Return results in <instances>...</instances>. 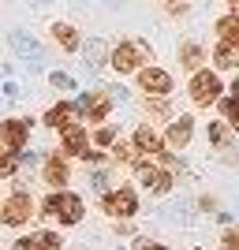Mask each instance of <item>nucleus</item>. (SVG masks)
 I'll use <instances>...</instances> for the list:
<instances>
[{
  "instance_id": "obj_1",
  "label": "nucleus",
  "mask_w": 239,
  "mask_h": 250,
  "mask_svg": "<svg viewBox=\"0 0 239 250\" xmlns=\"http://www.w3.org/2000/svg\"><path fill=\"white\" fill-rule=\"evenodd\" d=\"M45 213H49L52 220H60V224H79V220H83V198L60 190V194H52V198L45 202Z\"/></svg>"
},
{
  "instance_id": "obj_2",
  "label": "nucleus",
  "mask_w": 239,
  "mask_h": 250,
  "mask_svg": "<svg viewBox=\"0 0 239 250\" xmlns=\"http://www.w3.org/2000/svg\"><path fill=\"white\" fill-rule=\"evenodd\" d=\"M146 56H150V49H146L142 42H120L112 49V67L120 75H127V71H138L146 63Z\"/></svg>"
},
{
  "instance_id": "obj_3",
  "label": "nucleus",
  "mask_w": 239,
  "mask_h": 250,
  "mask_svg": "<svg viewBox=\"0 0 239 250\" xmlns=\"http://www.w3.org/2000/svg\"><path fill=\"white\" fill-rule=\"evenodd\" d=\"M220 90H224V86H220V79L213 71H198L195 79H191V101L195 104H213L220 97Z\"/></svg>"
},
{
  "instance_id": "obj_4",
  "label": "nucleus",
  "mask_w": 239,
  "mask_h": 250,
  "mask_svg": "<svg viewBox=\"0 0 239 250\" xmlns=\"http://www.w3.org/2000/svg\"><path fill=\"white\" fill-rule=\"evenodd\" d=\"M30 213H34V202H30V194H11L8 202H4V209H0V220L4 224H11V228H19V224H26L30 220Z\"/></svg>"
},
{
  "instance_id": "obj_5",
  "label": "nucleus",
  "mask_w": 239,
  "mask_h": 250,
  "mask_svg": "<svg viewBox=\"0 0 239 250\" xmlns=\"http://www.w3.org/2000/svg\"><path fill=\"white\" fill-rule=\"evenodd\" d=\"M26 135H30V124L26 120H0V146L4 149H15L19 153L26 146Z\"/></svg>"
},
{
  "instance_id": "obj_6",
  "label": "nucleus",
  "mask_w": 239,
  "mask_h": 250,
  "mask_svg": "<svg viewBox=\"0 0 239 250\" xmlns=\"http://www.w3.org/2000/svg\"><path fill=\"white\" fill-rule=\"evenodd\" d=\"M135 209H138V198L127 187L109 190V194H105V213H109V217H131Z\"/></svg>"
},
{
  "instance_id": "obj_7",
  "label": "nucleus",
  "mask_w": 239,
  "mask_h": 250,
  "mask_svg": "<svg viewBox=\"0 0 239 250\" xmlns=\"http://www.w3.org/2000/svg\"><path fill=\"white\" fill-rule=\"evenodd\" d=\"M109 108H112V97L101 94V90H97V94H83V97H79V104H75V112L90 116V120H105Z\"/></svg>"
},
{
  "instance_id": "obj_8",
  "label": "nucleus",
  "mask_w": 239,
  "mask_h": 250,
  "mask_svg": "<svg viewBox=\"0 0 239 250\" xmlns=\"http://www.w3.org/2000/svg\"><path fill=\"white\" fill-rule=\"evenodd\" d=\"M138 183H142L146 190H153V194L172 190V176H168L165 168H153V165H138Z\"/></svg>"
},
{
  "instance_id": "obj_9",
  "label": "nucleus",
  "mask_w": 239,
  "mask_h": 250,
  "mask_svg": "<svg viewBox=\"0 0 239 250\" xmlns=\"http://www.w3.org/2000/svg\"><path fill=\"white\" fill-rule=\"evenodd\" d=\"M138 86L150 90V94H157V97H165L168 90H172V79H168L161 67H142V71H138Z\"/></svg>"
},
{
  "instance_id": "obj_10",
  "label": "nucleus",
  "mask_w": 239,
  "mask_h": 250,
  "mask_svg": "<svg viewBox=\"0 0 239 250\" xmlns=\"http://www.w3.org/2000/svg\"><path fill=\"white\" fill-rule=\"evenodd\" d=\"M15 250H60V239L52 231H34V235L15 239Z\"/></svg>"
},
{
  "instance_id": "obj_11",
  "label": "nucleus",
  "mask_w": 239,
  "mask_h": 250,
  "mask_svg": "<svg viewBox=\"0 0 239 250\" xmlns=\"http://www.w3.org/2000/svg\"><path fill=\"white\" fill-rule=\"evenodd\" d=\"M191 135H195V124H191L187 116H179V120H172V127H168V146L183 149L191 142Z\"/></svg>"
},
{
  "instance_id": "obj_12",
  "label": "nucleus",
  "mask_w": 239,
  "mask_h": 250,
  "mask_svg": "<svg viewBox=\"0 0 239 250\" xmlns=\"http://www.w3.org/2000/svg\"><path fill=\"white\" fill-rule=\"evenodd\" d=\"M86 146H90V142H86V131H83V127H64V149H67V153L83 157Z\"/></svg>"
},
{
  "instance_id": "obj_13",
  "label": "nucleus",
  "mask_w": 239,
  "mask_h": 250,
  "mask_svg": "<svg viewBox=\"0 0 239 250\" xmlns=\"http://www.w3.org/2000/svg\"><path fill=\"white\" fill-rule=\"evenodd\" d=\"M45 183H49V187H64V183H67V165H64L60 157H49V161H45Z\"/></svg>"
},
{
  "instance_id": "obj_14",
  "label": "nucleus",
  "mask_w": 239,
  "mask_h": 250,
  "mask_svg": "<svg viewBox=\"0 0 239 250\" xmlns=\"http://www.w3.org/2000/svg\"><path fill=\"white\" fill-rule=\"evenodd\" d=\"M135 149H142V153H161V138H157V131H150V127H138L135 131Z\"/></svg>"
},
{
  "instance_id": "obj_15",
  "label": "nucleus",
  "mask_w": 239,
  "mask_h": 250,
  "mask_svg": "<svg viewBox=\"0 0 239 250\" xmlns=\"http://www.w3.org/2000/svg\"><path fill=\"white\" fill-rule=\"evenodd\" d=\"M202 60H206V52L198 49L195 42H183V45H179V63H183L187 71H195V67H198Z\"/></svg>"
},
{
  "instance_id": "obj_16",
  "label": "nucleus",
  "mask_w": 239,
  "mask_h": 250,
  "mask_svg": "<svg viewBox=\"0 0 239 250\" xmlns=\"http://www.w3.org/2000/svg\"><path fill=\"white\" fill-rule=\"evenodd\" d=\"M71 116H75V104H56V108H49L45 124L49 127H71Z\"/></svg>"
},
{
  "instance_id": "obj_17",
  "label": "nucleus",
  "mask_w": 239,
  "mask_h": 250,
  "mask_svg": "<svg viewBox=\"0 0 239 250\" xmlns=\"http://www.w3.org/2000/svg\"><path fill=\"white\" fill-rule=\"evenodd\" d=\"M213 60H217V67H224V71H228V67H236L239 49H236L232 42H220V45H217V52H213Z\"/></svg>"
},
{
  "instance_id": "obj_18",
  "label": "nucleus",
  "mask_w": 239,
  "mask_h": 250,
  "mask_svg": "<svg viewBox=\"0 0 239 250\" xmlns=\"http://www.w3.org/2000/svg\"><path fill=\"white\" fill-rule=\"evenodd\" d=\"M217 30H220V42H232V45L239 42V19L236 15H224V19L217 22Z\"/></svg>"
},
{
  "instance_id": "obj_19",
  "label": "nucleus",
  "mask_w": 239,
  "mask_h": 250,
  "mask_svg": "<svg viewBox=\"0 0 239 250\" xmlns=\"http://www.w3.org/2000/svg\"><path fill=\"white\" fill-rule=\"evenodd\" d=\"M52 38H56V42H60L67 52H75V49H79V34H75L71 26H52Z\"/></svg>"
},
{
  "instance_id": "obj_20",
  "label": "nucleus",
  "mask_w": 239,
  "mask_h": 250,
  "mask_svg": "<svg viewBox=\"0 0 239 250\" xmlns=\"http://www.w3.org/2000/svg\"><path fill=\"white\" fill-rule=\"evenodd\" d=\"M15 165H19V153L0 146V176H11V172H15Z\"/></svg>"
},
{
  "instance_id": "obj_21",
  "label": "nucleus",
  "mask_w": 239,
  "mask_h": 250,
  "mask_svg": "<svg viewBox=\"0 0 239 250\" xmlns=\"http://www.w3.org/2000/svg\"><path fill=\"white\" fill-rule=\"evenodd\" d=\"M209 138H213L220 149H228V146H232V135H228V127H224V124H209Z\"/></svg>"
},
{
  "instance_id": "obj_22",
  "label": "nucleus",
  "mask_w": 239,
  "mask_h": 250,
  "mask_svg": "<svg viewBox=\"0 0 239 250\" xmlns=\"http://www.w3.org/2000/svg\"><path fill=\"white\" fill-rule=\"evenodd\" d=\"M116 161H138V149L135 146H127V142H116Z\"/></svg>"
},
{
  "instance_id": "obj_23",
  "label": "nucleus",
  "mask_w": 239,
  "mask_h": 250,
  "mask_svg": "<svg viewBox=\"0 0 239 250\" xmlns=\"http://www.w3.org/2000/svg\"><path fill=\"white\" fill-rule=\"evenodd\" d=\"M220 112H224V124H228V127L239 124V120H236V101H232V97H224V101H220Z\"/></svg>"
},
{
  "instance_id": "obj_24",
  "label": "nucleus",
  "mask_w": 239,
  "mask_h": 250,
  "mask_svg": "<svg viewBox=\"0 0 239 250\" xmlns=\"http://www.w3.org/2000/svg\"><path fill=\"white\" fill-rule=\"evenodd\" d=\"M97 142H101V146H112V142H116L112 127H101V131H97Z\"/></svg>"
},
{
  "instance_id": "obj_25",
  "label": "nucleus",
  "mask_w": 239,
  "mask_h": 250,
  "mask_svg": "<svg viewBox=\"0 0 239 250\" xmlns=\"http://www.w3.org/2000/svg\"><path fill=\"white\" fill-rule=\"evenodd\" d=\"M146 108H150V112H157V116H168V104H165V101H146Z\"/></svg>"
},
{
  "instance_id": "obj_26",
  "label": "nucleus",
  "mask_w": 239,
  "mask_h": 250,
  "mask_svg": "<svg viewBox=\"0 0 239 250\" xmlns=\"http://www.w3.org/2000/svg\"><path fill=\"white\" fill-rule=\"evenodd\" d=\"M220 243H224L228 250H236L239 247V231H224V239H220Z\"/></svg>"
},
{
  "instance_id": "obj_27",
  "label": "nucleus",
  "mask_w": 239,
  "mask_h": 250,
  "mask_svg": "<svg viewBox=\"0 0 239 250\" xmlns=\"http://www.w3.org/2000/svg\"><path fill=\"white\" fill-rule=\"evenodd\" d=\"M52 83L64 86V90H71V79H67V75H52Z\"/></svg>"
},
{
  "instance_id": "obj_28",
  "label": "nucleus",
  "mask_w": 239,
  "mask_h": 250,
  "mask_svg": "<svg viewBox=\"0 0 239 250\" xmlns=\"http://www.w3.org/2000/svg\"><path fill=\"white\" fill-rule=\"evenodd\" d=\"M90 183H94V187H97V190H101V187H105V183H109V176H105V172H97V176H94V179H90Z\"/></svg>"
},
{
  "instance_id": "obj_29",
  "label": "nucleus",
  "mask_w": 239,
  "mask_h": 250,
  "mask_svg": "<svg viewBox=\"0 0 239 250\" xmlns=\"http://www.w3.org/2000/svg\"><path fill=\"white\" fill-rule=\"evenodd\" d=\"M138 250H168V247H146V243H138Z\"/></svg>"
},
{
  "instance_id": "obj_30",
  "label": "nucleus",
  "mask_w": 239,
  "mask_h": 250,
  "mask_svg": "<svg viewBox=\"0 0 239 250\" xmlns=\"http://www.w3.org/2000/svg\"><path fill=\"white\" fill-rule=\"evenodd\" d=\"M228 4H236V0H228Z\"/></svg>"
}]
</instances>
